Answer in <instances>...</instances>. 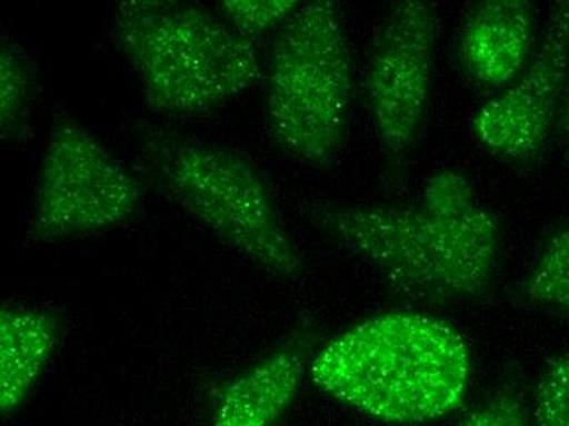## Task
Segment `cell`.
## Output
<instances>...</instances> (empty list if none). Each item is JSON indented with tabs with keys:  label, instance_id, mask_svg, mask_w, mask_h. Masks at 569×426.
I'll list each match as a JSON object with an SVG mask.
<instances>
[{
	"label": "cell",
	"instance_id": "1",
	"mask_svg": "<svg viewBox=\"0 0 569 426\" xmlns=\"http://www.w3.org/2000/svg\"><path fill=\"white\" fill-rule=\"evenodd\" d=\"M308 217L415 303H480L501 266V227L477 202L467 176L453 169L433 172L415 207L318 204Z\"/></svg>",
	"mask_w": 569,
	"mask_h": 426
},
{
	"label": "cell",
	"instance_id": "2",
	"mask_svg": "<svg viewBox=\"0 0 569 426\" xmlns=\"http://www.w3.org/2000/svg\"><path fill=\"white\" fill-rule=\"evenodd\" d=\"M322 393L387 424L449 417L467 397L470 349L446 321L409 311L367 318L313 356Z\"/></svg>",
	"mask_w": 569,
	"mask_h": 426
},
{
	"label": "cell",
	"instance_id": "3",
	"mask_svg": "<svg viewBox=\"0 0 569 426\" xmlns=\"http://www.w3.org/2000/svg\"><path fill=\"white\" fill-rule=\"evenodd\" d=\"M142 159L162 192L218 240L279 279L305 273L269 184L251 159L168 130L140 133Z\"/></svg>",
	"mask_w": 569,
	"mask_h": 426
},
{
	"label": "cell",
	"instance_id": "4",
	"mask_svg": "<svg viewBox=\"0 0 569 426\" xmlns=\"http://www.w3.org/2000/svg\"><path fill=\"white\" fill-rule=\"evenodd\" d=\"M352 57L338 0H307L284 20L270 55L267 120L277 147L328 168L349 127Z\"/></svg>",
	"mask_w": 569,
	"mask_h": 426
},
{
	"label": "cell",
	"instance_id": "5",
	"mask_svg": "<svg viewBox=\"0 0 569 426\" xmlns=\"http://www.w3.org/2000/svg\"><path fill=\"white\" fill-rule=\"evenodd\" d=\"M113 37L154 112H208L262 76L254 38L200 7L114 20Z\"/></svg>",
	"mask_w": 569,
	"mask_h": 426
},
{
	"label": "cell",
	"instance_id": "6",
	"mask_svg": "<svg viewBox=\"0 0 569 426\" xmlns=\"http://www.w3.org/2000/svg\"><path fill=\"white\" fill-rule=\"evenodd\" d=\"M140 179L71 117H58L41 159L29 238L53 244L99 234L140 210Z\"/></svg>",
	"mask_w": 569,
	"mask_h": 426
},
{
	"label": "cell",
	"instance_id": "7",
	"mask_svg": "<svg viewBox=\"0 0 569 426\" xmlns=\"http://www.w3.org/2000/svg\"><path fill=\"white\" fill-rule=\"evenodd\" d=\"M437 17L429 0H395L367 69V97L381 150L393 168L408 158L429 110Z\"/></svg>",
	"mask_w": 569,
	"mask_h": 426
},
{
	"label": "cell",
	"instance_id": "8",
	"mask_svg": "<svg viewBox=\"0 0 569 426\" xmlns=\"http://www.w3.org/2000/svg\"><path fill=\"white\" fill-rule=\"evenodd\" d=\"M569 71V0H550L547 27L522 75L475 116L478 141L495 155L532 161L547 148Z\"/></svg>",
	"mask_w": 569,
	"mask_h": 426
},
{
	"label": "cell",
	"instance_id": "9",
	"mask_svg": "<svg viewBox=\"0 0 569 426\" xmlns=\"http://www.w3.org/2000/svg\"><path fill=\"white\" fill-rule=\"evenodd\" d=\"M318 331L303 321L282 345L248 369L208 390L210 420L218 426H267L290 410L313 361Z\"/></svg>",
	"mask_w": 569,
	"mask_h": 426
},
{
	"label": "cell",
	"instance_id": "10",
	"mask_svg": "<svg viewBox=\"0 0 569 426\" xmlns=\"http://www.w3.org/2000/svg\"><path fill=\"white\" fill-rule=\"evenodd\" d=\"M533 40L532 0H478L461 29V66L477 85L506 88L526 69Z\"/></svg>",
	"mask_w": 569,
	"mask_h": 426
},
{
	"label": "cell",
	"instance_id": "11",
	"mask_svg": "<svg viewBox=\"0 0 569 426\" xmlns=\"http://www.w3.org/2000/svg\"><path fill=\"white\" fill-rule=\"evenodd\" d=\"M64 324L47 308L6 305L0 311V410L26 404L61 343Z\"/></svg>",
	"mask_w": 569,
	"mask_h": 426
},
{
	"label": "cell",
	"instance_id": "12",
	"mask_svg": "<svg viewBox=\"0 0 569 426\" xmlns=\"http://www.w3.org/2000/svg\"><path fill=\"white\" fill-rule=\"evenodd\" d=\"M37 97V68L20 44L0 47V127L3 140H22L31 131Z\"/></svg>",
	"mask_w": 569,
	"mask_h": 426
},
{
	"label": "cell",
	"instance_id": "13",
	"mask_svg": "<svg viewBox=\"0 0 569 426\" xmlns=\"http://www.w3.org/2000/svg\"><path fill=\"white\" fill-rule=\"evenodd\" d=\"M520 297L533 307L569 317V225L545 244L520 286Z\"/></svg>",
	"mask_w": 569,
	"mask_h": 426
},
{
	"label": "cell",
	"instance_id": "14",
	"mask_svg": "<svg viewBox=\"0 0 569 426\" xmlns=\"http://www.w3.org/2000/svg\"><path fill=\"white\" fill-rule=\"evenodd\" d=\"M307 0H221L228 22L256 38L290 19Z\"/></svg>",
	"mask_w": 569,
	"mask_h": 426
},
{
	"label": "cell",
	"instance_id": "15",
	"mask_svg": "<svg viewBox=\"0 0 569 426\" xmlns=\"http://www.w3.org/2000/svg\"><path fill=\"white\" fill-rule=\"evenodd\" d=\"M533 420L543 426H569V349L555 358L541 376Z\"/></svg>",
	"mask_w": 569,
	"mask_h": 426
},
{
	"label": "cell",
	"instance_id": "16",
	"mask_svg": "<svg viewBox=\"0 0 569 426\" xmlns=\"http://www.w3.org/2000/svg\"><path fill=\"white\" fill-rule=\"evenodd\" d=\"M530 415L526 398L513 386H506L492 394L483 404L467 412L460 424L475 426L529 425Z\"/></svg>",
	"mask_w": 569,
	"mask_h": 426
},
{
	"label": "cell",
	"instance_id": "17",
	"mask_svg": "<svg viewBox=\"0 0 569 426\" xmlns=\"http://www.w3.org/2000/svg\"><path fill=\"white\" fill-rule=\"evenodd\" d=\"M182 2L183 0H114V20L166 12L182 6Z\"/></svg>",
	"mask_w": 569,
	"mask_h": 426
},
{
	"label": "cell",
	"instance_id": "18",
	"mask_svg": "<svg viewBox=\"0 0 569 426\" xmlns=\"http://www.w3.org/2000/svg\"><path fill=\"white\" fill-rule=\"evenodd\" d=\"M565 135H567L568 152H569V96L567 107H565Z\"/></svg>",
	"mask_w": 569,
	"mask_h": 426
}]
</instances>
